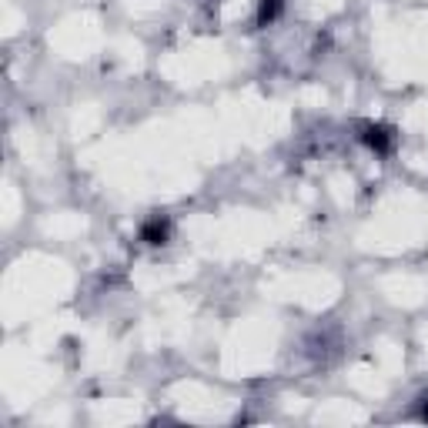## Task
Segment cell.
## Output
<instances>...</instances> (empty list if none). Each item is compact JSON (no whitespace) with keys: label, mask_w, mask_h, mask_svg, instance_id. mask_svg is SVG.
Wrapping results in <instances>:
<instances>
[{"label":"cell","mask_w":428,"mask_h":428,"mask_svg":"<svg viewBox=\"0 0 428 428\" xmlns=\"http://www.w3.org/2000/svg\"><path fill=\"white\" fill-rule=\"evenodd\" d=\"M425 418H428V398H425Z\"/></svg>","instance_id":"4"},{"label":"cell","mask_w":428,"mask_h":428,"mask_svg":"<svg viewBox=\"0 0 428 428\" xmlns=\"http://www.w3.org/2000/svg\"><path fill=\"white\" fill-rule=\"evenodd\" d=\"M361 137H365V144H372V148L378 151V154H385V151L391 148V134H388V128H378V124H368Z\"/></svg>","instance_id":"1"},{"label":"cell","mask_w":428,"mask_h":428,"mask_svg":"<svg viewBox=\"0 0 428 428\" xmlns=\"http://www.w3.org/2000/svg\"><path fill=\"white\" fill-rule=\"evenodd\" d=\"M281 10V0H261V14H258V20L261 24H268V20L275 17Z\"/></svg>","instance_id":"3"},{"label":"cell","mask_w":428,"mask_h":428,"mask_svg":"<svg viewBox=\"0 0 428 428\" xmlns=\"http://www.w3.org/2000/svg\"><path fill=\"white\" fill-rule=\"evenodd\" d=\"M141 238L148 244H164L168 241V221H161V218H154L151 224H144V231H141Z\"/></svg>","instance_id":"2"}]
</instances>
